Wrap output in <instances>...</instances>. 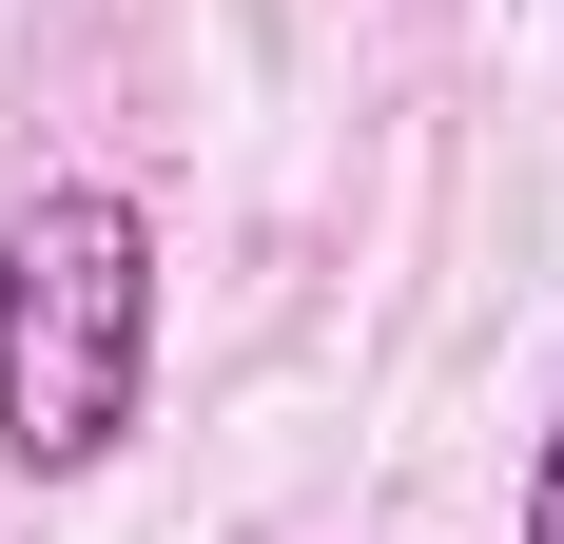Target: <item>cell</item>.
Segmentation results:
<instances>
[{"instance_id":"obj_1","label":"cell","mask_w":564,"mask_h":544,"mask_svg":"<svg viewBox=\"0 0 564 544\" xmlns=\"http://www.w3.org/2000/svg\"><path fill=\"white\" fill-rule=\"evenodd\" d=\"M156 409V215L117 175H40L0 233V467L78 487Z\"/></svg>"},{"instance_id":"obj_2","label":"cell","mask_w":564,"mask_h":544,"mask_svg":"<svg viewBox=\"0 0 564 544\" xmlns=\"http://www.w3.org/2000/svg\"><path fill=\"white\" fill-rule=\"evenodd\" d=\"M525 544H564V409H545V447H525Z\"/></svg>"}]
</instances>
